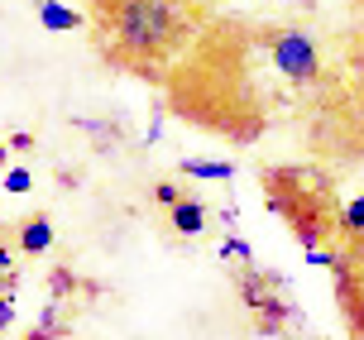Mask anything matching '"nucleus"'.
<instances>
[{
	"label": "nucleus",
	"instance_id": "1",
	"mask_svg": "<svg viewBox=\"0 0 364 340\" xmlns=\"http://www.w3.org/2000/svg\"><path fill=\"white\" fill-rule=\"evenodd\" d=\"M106 58L144 77H164L206 24V0H91Z\"/></svg>",
	"mask_w": 364,
	"mask_h": 340
},
{
	"label": "nucleus",
	"instance_id": "2",
	"mask_svg": "<svg viewBox=\"0 0 364 340\" xmlns=\"http://www.w3.org/2000/svg\"><path fill=\"white\" fill-rule=\"evenodd\" d=\"M259 178H264V197H269L273 216L288 225L292 240L307 254H316V250H326V245L341 240V216H346V206H341V197H336L326 173L273 163Z\"/></svg>",
	"mask_w": 364,
	"mask_h": 340
},
{
	"label": "nucleus",
	"instance_id": "3",
	"mask_svg": "<svg viewBox=\"0 0 364 340\" xmlns=\"http://www.w3.org/2000/svg\"><path fill=\"white\" fill-rule=\"evenodd\" d=\"M235 292H240L245 312L255 317V326L264 336H283V331L297 322V307H292V297H288L283 273H269V269H259V264H250V269L235 273Z\"/></svg>",
	"mask_w": 364,
	"mask_h": 340
},
{
	"label": "nucleus",
	"instance_id": "4",
	"mask_svg": "<svg viewBox=\"0 0 364 340\" xmlns=\"http://www.w3.org/2000/svg\"><path fill=\"white\" fill-rule=\"evenodd\" d=\"M331 278H336V302L350 340H364V235L331 245Z\"/></svg>",
	"mask_w": 364,
	"mask_h": 340
},
{
	"label": "nucleus",
	"instance_id": "5",
	"mask_svg": "<svg viewBox=\"0 0 364 340\" xmlns=\"http://www.w3.org/2000/svg\"><path fill=\"white\" fill-rule=\"evenodd\" d=\"M269 63L273 72H283L288 82H316L321 72V53H316V38L307 29H273L269 34Z\"/></svg>",
	"mask_w": 364,
	"mask_h": 340
},
{
	"label": "nucleus",
	"instance_id": "6",
	"mask_svg": "<svg viewBox=\"0 0 364 340\" xmlns=\"http://www.w3.org/2000/svg\"><path fill=\"white\" fill-rule=\"evenodd\" d=\"M15 245H19V254H48V250H53V225H48L43 216H29V221H19Z\"/></svg>",
	"mask_w": 364,
	"mask_h": 340
},
{
	"label": "nucleus",
	"instance_id": "7",
	"mask_svg": "<svg viewBox=\"0 0 364 340\" xmlns=\"http://www.w3.org/2000/svg\"><path fill=\"white\" fill-rule=\"evenodd\" d=\"M178 168L197 182H230L235 178V163H225V159H182Z\"/></svg>",
	"mask_w": 364,
	"mask_h": 340
},
{
	"label": "nucleus",
	"instance_id": "8",
	"mask_svg": "<svg viewBox=\"0 0 364 340\" xmlns=\"http://www.w3.org/2000/svg\"><path fill=\"white\" fill-rule=\"evenodd\" d=\"M173 230L178 235H201L206 230V206H201L197 197H182L178 206H173Z\"/></svg>",
	"mask_w": 364,
	"mask_h": 340
},
{
	"label": "nucleus",
	"instance_id": "9",
	"mask_svg": "<svg viewBox=\"0 0 364 340\" xmlns=\"http://www.w3.org/2000/svg\"><path fill=\"white\" fill-rule=\"evenodd\" d=\"M38 24H43L48 34H63V29H77L82 15L68 10V5H58V0H38Z\"/></svg>",
	"mask_w": 364,
	"mask_h": 340
},
{
	"label": "nucleus",
	"instance_id": "10",
	"mask_svg": "<svg viewBox=\"0 0 364 340\" xmlns=\"http://www.w3.org/2000/svg\"><path fill=\"white\" fill-rule=\"evenodd\" d=\"M364 235V197L346 201V216H341V240H360Z\"/></svg>",
	"mask_w": 364,
	"mask_h": 340
},
{
	"label": "nucleus",
	"instance_id": "11",
	"mask_svg": "<svg viewBox=\"0 0 364 340\" xmlns=\"http://www.w3.org/2000/svg\"><path fill=\"white\" fill-rule=\"evenodd\" d=\"M220 264H245V269H250V264H255V245H245L240 235H230V240L220 245Z\"/></svg>",
	"mask_w": 364,
	"mask_h": 340
},
{
	"label": "nucleus",
	"instance_id": "12",
	"mask_svg": "<svg viewBox=\"0 0 364 340\" xmlns=\"http://www.w3.org/2000/svg\"><path fill=\"white\" fill-rule=\"evenodd\" d=\"M0 187H5V192H10V197H24V192H29V187H34V178H29V168H10V173H5V182H0Z\"/></svg>",
	"mask_w": 364,
	"mask_h": 340
},
{
	"label": "nucleus",
	"instance_id": "13",
	"mask_svg": "<svg viewBox=\"0 0 364 340\" xmlns=\"http://www.w3.org/2000/svg\"><path fill=\"white\" fill-rule=\"evenodd\" d=\"M154 197H159V201H164V206H168V211H173V206H178V201H182V192H178V187H173V182H159V187H154Z\"/></svg>",
	"mask_w": 364,
	"mask_h": 340
},
{
	"label": "nucleus",
	"instance_id": "14",
	"mask_svg": "<svg viewBox=\"0 0 364 340\" xmlns=\"http://www.w3.org/2000/svg\"><path fill=\"white\" fill-rule=\"evenodd\" d=\"M10 322H15V297L0 292V331H10Z\"/></svg>",
	"mask_w": 364,
	"mask_h": 340
},
{
	"label": "nucleus",
	"instance_id": "15",
	"mask_svg": "<svg viewBox=\"0 0 364 340\" xmlns=\"http://www.w3.org/2000/svg\"><path fill=\"white\" fill-rule=\"evenodd\" d=\"M5 159H10V144H0V168H5Z\"/></svg>",
	"mask_w": 364,
	"mask_h": 340
}]
</instances>
